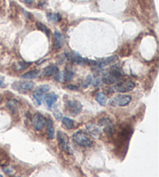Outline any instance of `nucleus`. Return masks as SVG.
Masks as SVG:
<instances>
[{
    "label": "nucleus",
    "instance_id": "obj_17",
    "mask_svg": "<svg viewBox=\"0 0 159 177\" xmlns=\"http://www.w3.org/2000/svg\"><path fill=\"white\" fill-rule=\"evenodd\" d=\"M62 124L65 128L68 129V130H70L74 127V121L71 119H70L69 117H65L62 119Z\"/></svg>",
    "mask_w": 159,
    "mask_h": 177
},
{
    "label": "nucleus",
    "instance_id": "obj_23",
    "mask_svg": "<svg viewBox=\"0 0 159 177\" xmlns=\"http://www.w3.org/2000/svg\"><path fill=\"white\" fill-rule=\"evenodd\" d=\"M17 102L14 101V100H11L8 103V106L9 108V110L12 111V112H14V111H17Z\"/></svg>",
    "mask_w": 159,
    "mask_h": 177
},
{
    "label": "nucleus",
    "instance_id": "obj_28",
    "mask_svg": "<svg viewBox=\"0 0 159 177\" xmlns=\"http://www.w3.org/2000/svg\"><path fill=\"white\" fill-rule=\"evenodd\" d=\"M0 177H3V176H2L1 175V174H0Z\"/></svg>",
    "mask_w": 159,
    "mask_h": 177
},
{
    "label": "nucleus",
    "instance_id": "obj_1",
    "mask_svg": "<svg viewBox=\"0 0 159 177\" xmlns=\"http://www.w3.org/2000/svg\"><path fill=\"white\" fill-rule=\"evenodd\" d=\"M74 141L82 147H91L92 145V141L90 140L86 134L82 131H77L73 135Z\"/></svg>",
    "mask_w": 159,
    "mask_h": 177
},
{
    "label": "nucleus",
    "instance_id": "obj_14",
    "mask_svg": "<svg viewBox=\"0 0 159 177\" xmlns=\"http://www.w3.org/2000/svg\"><path fill=\"white\" fill-rule=\"evenodd\" d=\"M119 59L118 56L117 55H113V56H111V57H109V58H105L104 60L102 61H101L100 62V66H106V65H111V64L114 63V62H116L117 60Z\"/></svg>",
    "mask_w": 159,
    "mask_h": 177
},
{
    "label": "nucleus",
    "instance_id": "obj_24",
    "mask_svg": "<svg viewBox=\"0 0 159 177\" xmlns=\"http://www.w3.org/2000/svg\"><path fill=\"white\" fill-rule=\"evenodd\" d=\"M73 71H71V70H67V71H65V73L64 78H65V79L66 81H70V80H71L72 77H73Z\"/></svg>",
    "mask_w": 159,
    "mask_h": 177
},
{
    "label": "nucleus",
    "instance_id": "obj_7",
    "mask_svg": "<svg viewBox=\"0 0 159 177\" xmlns=\"http://www.w3.org/2000/svg\"><path fill=\"white\" fill-rule=\"evenodd\" d=\"M67 106L68 110L70 111L71 114L76 115V114H79L82 110V104L80 103L78 101L76 100H68L67 101Z\"/></svg>",
    "mask_w": 159,
    "mask_h": 177
},
{
    "label": "nucleus",
    "instance_id": "obj_12",
    "mask_svg": "<svg viewBox=\"0 0 159 177\" xmlns=\"http://www.w3.org/2000/svg\"><path fill=\"white\" fill-rule=\"evenodd\" d=\"M45 103L47 104V106L48 107H51L54 103L57 100V96L54 93H48L47 96L44 97Z\"/></svg>",
    "mask_w": 159,
    "mask_h": 177
},
{
    "label": "nucleus",
    "instance_id": "obj_5",
    "mask_svg": "<svg viewBox=\"0 0 159 177\" xmlns=\"http://www.w3.org/2000/svg\"><path fill=\"white\" fill-rule=\"evenodd\" d=\"M121 79V74L117 71H112L106 74L102 77V82L106 84L111 85V84L116 83V82Z\"/></svg>",
    "mask_w": 159,
    "mask_h": 177
},
{
    "label": "nucleus",
    "instance_id": "obj_9",
    "mask_svg": "<svg viewBox=\"0 0 159 177\" xmlns=\"http://www.w3.org/2000/svg\"><path fill=\"white\" fill-rule=\"evenodd\" d=\"M86 130L91 136L95 138H99L102 135V130L96 124H88L86 126Z\"/></svg>",
    "mask_w": 159,
    "mask_h": 177
},
{
    "label": "nucleus",
    "instance_id": "obj_8",
    "mask_svg": "<svg viewBox=\"0 0 159 177\" xmlns=\"http://www.w3.org/2000/svg\"><path fill=\"white\" fill-rule=\"evenodd\" d=\"M34 86L33 82L30 81H24V82H19L15 83L13 86V88L16 90H19V91H23L27 92L29 90H31Z\"/></svg>",
    "mask_w": 159,
    "mask_h": 177
},
{
    "label": "nucleus",
    "instance_id": "obj_6",
    "mask_svg": "<svg viewBox=\"0 0 159 177\" xmlns=\"http://www.w3.org/2000/svg\"><path fill=\"white\" fill-rule=\"evenodd\" d=\"M57 141H58V144L59 146L61 147V149L65 152H68L69 150V139L68 137L62 131L58 130L57 131Z\"/></svg>",
    "mask_w": 159,
    "mask_h": 177
},
{
    "label": "nucleus",
    "instance_id": "obj_20",
    "mask_svg": "<svg viewBox=\"0 0 159 177\" xmlns=\"http://www.w3.org/2000/svg\"><path fill=\"white\" fill-rule=\"evenodd\" d=\"M48 20L54 23L58 22L61 20V15L59 13H48L47 14Z\"/></svg>",
    "mask_w": 159,
    "mask_h": 177
},
{
    "label": "nucleus",
    "instance_id": "obj_26",
    "mask_svg": "<svg viewBox=\"0 0 159 177\" xmlns=\"http://www.w3.org/2000/svg\"><path fill=\"white\" fill-rule=\"evenodd\" d=\"M27 3H33L34 2V0H24Z\"/></svg>",
    "mask_w": 159,
    "mask_h": 177
},
{
    "label": "nucleus",
    "instance_id": "obj_2",
    "mask_svg": "<svg viewBox=\"0 0 159 177\" xmlns=\"http://www.w3.org/2000/svg\"><path fill=\"white\" fill-rule=\"evenodd\" d=\"M131 100L132 98L129 95H118L111 100L110 104H112L113 106L118 105L120 106H125L131 103Z\"/></svg>",
    "mask_w": 159,
    "mask_h": 177
},
{
    "label": "nucleus",
    "instance_id": "obj_27",
    "mask_svg": "<svg viewBox=\"0 0 159 177\" xmlns=\"http://www.w3.org/2000/svg\"><path fill=\"white\" fill-rule=\"evenodd\" d=\"M2 84H3V79L0 78V86H2Z\"/></svg>",
    "mask_w": 159,
    "mask_h": 177
},
{
    "label": "nucleus",
    "instance_id": "obj_3",
    "mask_svg": "<svg viewBox=\"0 0 159 177\" xmlns=\"http://www.w3.org/2000/svg\"><path fill=\"white\" fill-rule=\"evenodd\" d=\"M135 87V83L133 81H125L120 82V83L116 84V86L113 87L115 91L119 92V93H127L131 90H134Z\"/></svg>",
    "mask_w": 159,
    "mask_h": 177
},
{
    "label": "nucleus",
    "instance_id": "obj_22",
    "mask_svg": "<svg viewBox=\"0 0 159 177\" xmlns=\"http://www.w3.org/2000/svg\"><path fill=\"white\" fill-rule=\"evenodd\" d=\"M100 125H105V126H110V124H112V121L110 119L107 117H102L99 120Z\"/></svg>",
    "mask_w": 159,
    "mask_h": 177
},
{
    "label": "nucleus",
    "instance_id": "obj_29",
    "mask_svg": "<svg viewBox=\"0 0 159 177\" xmlns=\"http://www.w3.org/2000/svg\"><path fill=\"white\" fill-rule=\"evenodd\" d=\"M0 162H1V159H0Z\"/></svg>",
    "mask_w": 159,
    "mask_h": 177
},
{
    "label": "nucleus",
    "instance_id": "obj_13",
    "mask_svg": "<svg viewBox=\"0 0 159 177\" xmlns=\"http://www.w3.org/2000/svg\"><path fill=\"white\" fill-rule=\"evenodd\" d=\"M46 124H47V135H48V138L50 139H54L55 136V131H54V124L52 120L48 119L46 122Z\"/></svg>",
    "mask_w": 159,
    "mask_h": 177
},
{
    "label": "nucleus",
    "instance_id": "obj_11",
    "mask_svg": "<svg viewBox=\"0 0 159 177\" xmlns=\"http://www.w3.org/2000/svg\"><path fill=\"white\" fill-rule=\"evenodd\" d=\"M58 71H59V69L56 65H51L45 68L43 71V74L46 77H50L52 75H57L58 73Z\"/></svg>",
    "mask_w": 159,
    "mask_h": 177
},
{
    "label": "nucleus",
    "instance_id": "obj_15",
    "mask_svg": "<svg viewBox=\"0 0 159 177\" xmlns=\"http://www.w3.org/2000/svg\"><path fill=\"white\" fill-rule=\"evenodd\" d=\"M39 73H40V71L38 70H33V71H30L27 73L23 74L21 78L24 79H33L38 76Z\"/></svg>",
    "mask_w": 159,
    "mask_h": 177
},
{
    "label": "nucleus",
    "instance_id": "obj_10",
    "mask_svg": "<svg viewBox=\"0 0 159 177\" xmlns=\"http://www.w3.org/2000/svg\"><path fill=\"white\" fill-rule=\"evenodd\" d=\"M65 42V37L60 32H54V46L57 49L61 48Z\"/></svg>",
    "mask_w": 159,
    "mask_h": 177
},
{
    "label": "nucleus",
    "instance_id": "obj_25",
    "mask_svg": "<svg viewBox=\"0 0 159 177\" xmlns=\"http://www.w3.org/2000/svg\"><path fill=\"white\" fill-rule=\"evenodd\" d=\"M68 89H70V90H78V88L76 86H72V85H69V86H68Z\"/></svg>",
    "mask_w": 159,
    "mask_h": 177
},
{
    "label": "nucleus",
    "instance_id": "obj_21",
    "mask_svg": "<svg viewBox=\"0 0 159 177\" xmlns=\"http://www.w3.org/2000/svg\"><path fill=\"white\" fill-rule=\"evenodd\" d=\"M37 28L40 30V31H42L43 32H44L45 34L47 35V36H49L50 35L49 30H48L47 27H45L43 23H37Z\"/></svg>",
    "mask_w": 159,
    "mask_h": 177
},
{
    "label": "nucleus",
    "instance_id": "obj_16",
    "mask_svg": "<svg viewBox=\"0 0 159 177\" xmlns=\"http://www.w3.org/2000/svg\"><path fill=\"white\" fill-rule=\"evenodd\" d=\"M96 101L101 105V106H105L106 103V101H107V98H106L104 93L100 92V93H99L97 94V96H96Z\"/></svg>",
    "mask_w": 159,
    "mask_h": 177
},
{
    "label": "nucleus",
    "instance_id": "obj_18",
    "mask_svg": "<svg viewBox=\"0 0 159 177\" xmlns=\"http://www.w3.org/2000/svg\"><path fill=\"white\" fill-rule=\"evenodd\" d=\"M50 89H51V87H50V86H48V85H42V86H38V87L36 89L35 92H36V93H38L43 94L44 95L45 93L49 91Z\"/></svg>",
    "mask_w": 159,
    "mask_h": 177
},
{
    "label": "nucleus",
    "instance_id": "obj_19",
    "mask_svg": "<svg viewBox=\"0 0 159 177\" xmlns=\"http://www.w3.org/2000/svg\"><path fill=\"white\" fill-rule=\"evenodd\" d=\"M43 99H44L43 94L38 93L34 92V93H33V100H34L35 103L37 104V106H39V105H41V104L42 103Z\"/></svg>",
    "mask_w": 159,
    "mask_h": 177
},
{
    "label": "nucleus",
    "instance_id": "obj_4",
    "mask_svg": "<svg viewBox=\"0 0 159 177\" xmlns=\"http://www.w3.org/2000/svg\"><path fill=\"white\" fill-rule=\"evenodd\" d=\"M47 120L41 114H36L32 118V124L33 128L37 130H41L46 125Z\"/></svg>",
    "mask_w": 159,
    "mask_h": 177
}]
</instances>
